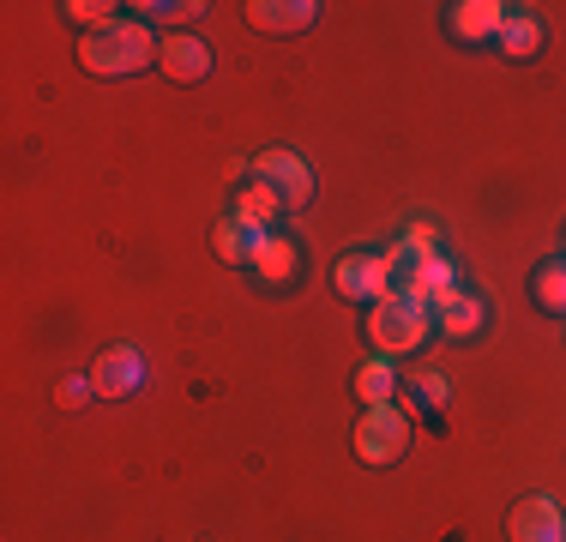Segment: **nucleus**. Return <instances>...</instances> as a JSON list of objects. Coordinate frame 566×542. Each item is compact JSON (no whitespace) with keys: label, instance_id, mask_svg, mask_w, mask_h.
<instances>
[{"label":"nucleus","instance_id":"nucleus-1","mask_svg":"<svg viewBox=\"0 0 566 542\" xmlns=\"http://www.w3.org/2000/svg\"><path fill=\"white\" fill-rule=\"evenodd\" d=\"M151 61H157V37L145 31L139 19H115L109 31H91L85 43H78V66L97 73V79H127Z\"/></svg>","mask_w":566,"mask_h":542},{"label":"nucleus","instance_id":"nucleus-2","mask_svg":"<svg viewBox=\"0 0 566 542\" xmlns=\"http://www.w3.org/2000/svg\"><path fill=\"white\" fill-rule=\"evenodd\" d=\"M428 325H434V320H428L422 302L386 290L380 302H374V314H368V337H374V350H380V356H403V350H422Z\"/></svg>","mask_w":566,"mask_h":542},{"label":"nucleus","instance_id":"nucleus-3","mask_svg":"<svg viewBox=\"0 0 566 542\" xmlns=\"http://www.w3.org/2000/svg\"><path fill=\"white\" fill-rule=\"evenodd\" d=\"M349 446H356L361 465H398L403 446H410V410H403V404H374V410H361Z\"/></svg>","mask_w":566,"mask_h":542},{"label":"nucleus","instance_id":"nucleus-4","mask_svg":"<svg viewBox=\"0 0 566 542\" xmlns=\"http://www.w3.org/2000/svg\"><path fill=\"white\" fill-rule=\"evenodd\" d=\"M253 181L277 187L283 206H307V199H314V169H307L295 152H265V157H253Z\"/></svg>","mask_w":566,"mask_h":542},{"label":"nucleus","instance_id":"nucleus-5","mask_svg":"<svg viewBox=\"0 0 566 542\" xmlns=\"http://www.w3.org/2000/svg\"><path fill=\"white\" fill-rule=\"evenodd\" d=\"M338 290L349 295V302H380V295L392 290V260H386V253H368V248L344 253L338 260Z\"/></svg>","mask_w":566,"mask_h":542},{"label":"nucleus","instance_id":"nucleus-6","mask_svg":"<svg viewBox=\"0 0 566 542\" xmlns=\"http://www.w3.org/2000/svg\"><path fill=\"white\" fill-rule=\"evenodd\" d=\"M91 386H97V398H133L145 386V356L133 344H109L91 368Z\"/></svg>","mask_w":566,"mask_h":542},{"label":"nucleus","instance_id":"nucleus-7","mask_svg":"<svg viewBox=\"0 0 566 542\" xmlns=\"http://www.w3.org/2000/svg\"><path fill=\"white\" fill-rule=\"evenodd\" d=\"M506 536L512 542H566V519L548 494H524L506 519Z\"/></svg>","mask_w":566,"mask_h":542},{"label":"nucleus","instance_id":"nucleus-8","mask_svg":"<svg viewBox=\"0 0 566 542\" xmlns=\"http://www.w3.org/2000/svg\"><path fill=\"white\" fill-rule=\"evenodd\" d=\"M157 66L175 79V85H199V79L211 73V49L199 43V37H187V31H175L157 43Z\"/></svg>","mask_w":566,"mask_h":542},{"label":"nucleus","instance_id":"nucleus-9","mask_svg":"<svg viewBox=\"0 0 566 542\" xmlns=\"http://www.w3.org/2000/svg\"><path fill=\"white\" fill-rule=\"evenodd\" d=\"M248 12V24L260 37H295V31H307L314 24V0H253V7H241Z\"/></svg>","mask_w":566,"mask_h":542},{"label":"nucleus","instance_id":"nucleus-10","mask_svg":"<svg viewBox=\"0 0 566 542\" xmlns=\"http://www.w3.org/2000/svg\"><path fill=\"white\" fill-rule=\"evenodd\" d=\"M506 12H512V7H501V0H458V7H452V37H464V43L501 37Z\"/></svg>","mask_w":566,"mask_h":542},{"label":"nucleus","instance_id":"nucleus-11","mask_svg":"<svg viewBox=\"0 0 566 542\" xmlns=\"http://www.w3.org/2000/svg\"><path fill=\"white\" fill-rule=\"evenodd\" d=\"M428 308L440 314V332H447V337H476V332H482V320H489V308H482L476 295H464V290L434 295Z\"/></svg>","mask_w":566,"mask_h":542},{"label":"nucleus","instance_id":"nucleus-12","mask_svg":"<svg viewBox=\"0 0 566 542\" xmlns=\"http://www.w3.org/2000/svg\"><path fill=\"white\" fill-rule=\"evenodd\" d=\"M253 271H260L265 283H290L295 271H302V248H295L290 236H260L253 241Z\"/></svg>","mask_w":566,"mask_h":542},{"label":"nucleus","instance_id":"nucleus-13","mask_svg":"<svg viewBox=\"0 0 566 542\" xmlns=\"http://www.w3.org/2000/svg\"><path fill=\"white\" fill-rule=\"evenodd\" d=\"M277 211H283V199H277V187H265V181H248L235 194V217L253 229V236H272Z\"/></svg>","mask_w":566,"mask_h":542},{"label":"nucleus","instance_id":"nucleus-14","mask_svg":"<svg viewBox=\"0 0 566 542\" xmlns=\"http://www.w3.org/2000/svg\"><path fill=\"white\" fill-rule=\"evenodd\" d=\"M392 392H398V374H392V356H374V362H361L356 368V398L368 404H392Z\"/></svg>","mask_w":566,"mask_h":542},{"label":"nucleus","instance_id":"nucleus-15","mask_svg":"<svg viewBox=\"0 0 566 542\" xmlns=\"http://www.w3.org/2000/svg\"><path fill=\"white\" fill-rule=\"evenodd\" d=\"M501 49L512 54V61H531V54L543 49V24H536V12H506V24H501Z\"/></svg>","mask_w":566,"mask_h":542},{"label":"nucleus","instance_id":"nucleus-16","mask_svg":"<svg viewBox=\"0 0 566 542\" xmlns=\"http://www.w3.org/2000/svg\"><path fill=\"white\" fill-rule=\"evenodd\" d=\"M253 241H260V236H253L241 217H223V223L211 229V248H218L229 265H253Z\"/></svg>","mask_w":566,"mask_h":542},{"label":"nucleus","instance_id":"nucleus-17","mask_svg":"<svg viewBox=\"0 0 566 542\" xmlns=\"http://www.w3.org/2000/svg\"><path fill=\"white\" fill-rule=\"evenodd\" d=\"M531 290H536V302H543L548 314H566V253H560V260H548L543 271H536V283H531Z\"/></svg>","mask_w":566,"mask_h":542},{"label":"nucleus","instance_id":"nucleus-18","mask_svg":"<svg viewBox=\"0 0 566 542\" xmlns=\"http://www.w3.org/2000/svg\"><path fill=\"white\" fill-rule=\"evenodd\" d=\"M66 19H73V24H85V31H109V24H115V7H109V0H66Z\"/></svg>","mask_w":566,"mask_h":542},{"label":"nucleus","instance_id":"nucleus-19","mask_svg":"<svg viewBox=\"0 0 566 542\" xmlns=\"http://www.w3.org/2000/svg\"><path fill=\"white\" fill-rule=\"evenodd\" d=\"M55 398H61V410H78V404L97 398V386H91V379H78V374H66L61 386H55Z\"/></svg>","mask_w":566,"mask_h":542},{"label":"nucleus","instance_id":"nucleus-20","mask_svg":"<svg viewBox=\"0 0 566 542\" xmlns=\"http://www.w3.org/2000/svg\"><path fill=\"white\" fill-rule=\"evenodd\" d=\"M139 12H151V19H164V24H193L206 7H199V0H181V7H175V0H164V7H139Z\"/></svg>","mask_w":566,"mask_h":542},{"label":"nucleus","instance_id":"nucleus-21","mask_svg":"<svg viewBox=\"0 0 566 542\" xmlns=\"http://www.w3.org/2000/svg\"><path fill=\"white\" fill-rule=\"evenodd\" d=\"M403 248H410V253H434L440 248V229L434 223H410V229H403Z\"/></svg>","mask_w":566,"mask_h":542},{"label":"nucleus","instance_id":"nucleus-22","mask_svg":"<svg viewBox=\"0 0 566 542\" xmlns=\"http://www.w3.org/2000/svg\"><path fill=\"white\" fill-rule=\"evenodd\" d=\"M416 398L440 410V404H447V379H440V374H422V379H416Z\"/></svg>","mask_w":566,"mask_h":542}]
</instances>
